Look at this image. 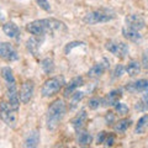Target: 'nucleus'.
I'll list each match as a JSON object with an SVG mask.
<instances>
[{
	"label": "nucleus",
	"instance_id": "39448f33",
	"mask_svg": "<svg viewBox=\"0 0 148 148\" xmlns=\"http://www.w3.org/2000/svg\"><path fill=\"white\" fill-rule=\"evenodd\" d=\"M115 18V14L109 12L106 10H94L84 15L83 21L88 25H98V24H105Z\"/></svg>",
	"mask_w": 148,
	"mask_h": 148
},
{
	"label": "nucleus",
	"instance_id": "7ed1b4c3",
	"mask_svg": "<svg viewBox=\"0 0 148 148\" xmlns=\"http://www.w3.org/2000/svg\"><path fill=\"white\" fill-rule=\"evenodd\" d=\"M64 85H66L64 77H52L43 83L42 88H41V95L43 98H52L63 89Z\"/></svg>",
	"mask_w": 148,
	"mask_h": 148
},
{
	"label": "nucleus",
	"instance_id": "2f4dec72",
	"mask_svg": "<svg viewBox=\"0 0 148 148\" xmlns=\"http://www.w3.org/2000/svg\"><path fill=\"white\" fill-rule=\"evenodd\" d=\"M115 143V135L114 133H110L108 132V135H106V138H105V141H104V145L105 146H108V147H111Z\"/></svg>",
	"mask_w": 148,
	"mask_h": 148
},
{
	"label": "nucleus",
	"instance_id": "a878e982",
	"mask_svg": "<svg viewBox=\"0 0 148 148\" xmlns=\"http://www.w3.org/2000/svg\"><path fill=\"white\" fill-rule=\"evenodd\" d=\"M41 68L46 74H51L54 71V62L52 58H45L41 61Z\"/></svg>",
	"mask_w": 148,
	"mask_h": 148
},
{
	"label": "nucleus",
	"instance_id": "20e7f679",
	"mask_svg": "<svg viewBox=\"0 0 148 148\" xmlns=\"http://www.w3.org/2000/svg\"><path fill=\"white\" fill-rule=\"evenodd\" d=\"M17 112L18 111L14 109L8 101H5V100L0 101V119L10 128L17 127V122H18Z\"/></svg>",
	"mask_w": 148,
	"mask_h": 148
},
{
	"label": "nucleus",
	"instance_id": "f704fd0d",
	"mask_svg": "<svg viewBox=\"0 0 148 148\" xmlns=\"http://www.w3.org/2000/svg\"><path fill=\"white\" fill-rule=\"evenodd\" d=\"M141 64H142V67L145 69H148V49H146L145 52H143V54H142V62H141Z\"/></svg>",
	"mask_w": 148,
	"mask_h": 148
},
{
	"label": "nucleus",
	"instance_id": "a211bd4d",
	"mask_svg": "<svg viewBox=\"0 0 148 148\" xmlns=\"http://www.w3.org/2000/svg\"><path fill=\"white\" fill-rule=\"evenodd\" d=\"M122 36L126 40H128L130 42H133V43H140L143 40L140 31L130 29V27H126V26H123V29H122Z\"/></svg>",
	"mask_w": 148,
	"mask_h": 148
},
{
	"label": "nucleus",
	"instance_id": "f257e3e1",
	"mask_svg": "<svg viewBox=\"0 0 148 148\" xmlns=\"http://www.w3.org/2000/svg\"><path fill=\"white\" fill-rule=\"evenodd\" d=\"M27 32H30L34 36L46 37L49 34H56V32L66 31L67 26L64 22H62L58 18L48 17V18H41V20L31 21L26 25Z\"/></svg>",
	"mask_w": 148,
	"mask_h": 148
},
{
	"label": "nucleus",
	"instance_id": "393cba45",
	"mask_svg": "<svg viewBox=\"0 0 148 148\" xmlns=\"http://www.w3.org/2000/svg\"><path fill=\"white\" fill-rule=\"evenodd\" d=\"M147 128H148V114L143 115L138 120V122L136 123V127H135V133L136 135H142V133L146 132Z\"/></svg>",
	"mask_w": 148,
	"mask_h": 148
},
{
	"label": "nucleus",
	"instance_id": "b1692460",
	"mask_svg": "<svg viewBox=\"0 0 148 148\" xmlns=\"http://www.w3.org/2000/svg\"><path fill=\"white\" fill-rule=\"evenodd\" d=\"M84 91H74L73 92V94L71 95V96H69V100H71V101H69V109H71V110H74V109H75L77 108V106H78V104H79L80 103V101L83 100V98H84Z\"/></svg>",
	"mask_w": 148,
	"mask_h": 148
},
{
	"label": "nucleus",
	"instance_id": "dca6fc26",
	"mask_svg": "<svg viewBox=\"0 0 148 148\" xmlns=\"http://www.w3.org/2000/svg\"><path fill=\"white\" fill-rule=\"evenodd\" d=\"M1 78L4 83H5V88L9 89V88H15L16 85V79H15V75L12 73V69L10 67H3L1 68Z\"/></svg>",
	"mask_w": 148,
	"mask_h": 148
},
{
	"label": "nucleus",
	"instance_id": "4468645a",
	"mask_svg": "<svg viewBox=\"0 0 148 148\" xmlns=\"http://www.w3.org/2000/svg\"><path fill=\"white\" fill-rule=\"evenodd\" d=\"M75 142L78 146L80 147H88L91 145L92 142V136L89 131H86V130H78L77 131V136H75Z\"/></svg>",
	"mask_w": 148,
	"mask_h": 148
},
{
	"label": "nucleus",
	"instance_id": "aec40b11",
	"mask_svg": "<svg viewBox=\"0 0 148 148\" xmlns=\"http://www.w3.org/2000/svg\"><path fill=\"white\" fill-rule=\"evenodd\" d=\"M40 141H41V137H40V131L37 130H34V131L29 132V135L26 136L25 141H24V147H37L40 145Z\"/></svg>",
	"mask_w": 148,
	"mask_h": 148
},
{
	"label": "nucleus",
	"instance_id": "f03ea898",
	"mask_svg": "<svg viewBox=\"0 0 148 148\" xmlns=\"http://www.w3.org/2000/svg\"><path fill=\"white\" fill-rule=\"evenodd\" d=\"M67 112V105L62 99L54 100L48 106L47 114H46V127L49 131H56L61 125L63 117Z\"/></svg>",
	"mask_w": 148,
	"mask_h": 148
},
{
	"label": "nucleus",
	"instance_id": "c85d7f7f",
	"mask_svg": "<svg viewBox=\"0 0 148 148\" xmlns=\"http://www.w3.org/2000/svg\"><path fill=\"white\" fill-rule=\"evenodd\" d=\"M114 109H115V112L119 114V115H122V116H123V115H126V114L128 112V110H130L128 106H127L126 104L120 103V101L114 106Z\"/></svg>",
	"mask_w": 148,
	"mask_h": 148
},
{
	"label": "nucleus",
	"instance_id": "7c9ffc66",
	"mask_svg": "<svg viewBox=\"0 0 148 148\" xmlns=\"http://www.w3.org/2000/svg\"><path fill=\"white\" fill-rule=\"evenodd\" d=\"M36 3H37V5H38L45 11L49 12L51 10H52V8H51V4H49L48 0H36Z\"/></svg>",
	"mask_w": 148,
	"mask_h": 148
},
{
	"label": "nucleus",
	"instance_id": "72a5a7b5",
	"mask_svg": "<svg viewBox=\"0 0 148 148\" xmlns=\"http://www.w3.org/2000/svg\"><path fill=\"white\" fill-rule=\"evenodd\" d=\"M106 135H108V132H106V131L99 132L98 137H96V143H98V145H104V141H105V138H106Z\"/></svg>",
	"mask_w": 148,
	"mask_h": 148
},
{
	"label": "nucleus",
	"instance_id": "473e14b6",
	"mask_svg": "<svg viewBox=\"0 0 148 148\" xmlns=\"http://www.w3.org/2000/svg\"><path fill=\"white\" fill-rule=\"evenodd\" d=\"M105 122H106V125H112L115 122V114L112 111H109V112L105 115Z\"/></svg>",
	"mask_w": 148,
	"mask_h": 148
},
{
	"label": "nucleus",
	"instance_id": "4be33fe9",
	"mask_svg": "<svg viewBox=\"0 0 148 148\" xmlns=\"http://www.w3.org/2000/svg\"><path fill=\"white\" fill-rule=\"evenodd\" d=\"M131 123H132L131 119H121V120H119L117 122H115L114 130H115V132H117V133H125L130 128Z\"/></svg>",
	"mask_w": 148,
	"mask_h": 148
},
{
	"label": "nucleus",
	"instance_id": "bb28decb",
	"mask_svg": "<svg viewBox=\"0 0 148 148\" xmlns=\"http://www.w3.org/2000/svg\"><path fill=\"white\" fill-rule=\"evenodd\" d=\"M100 106H103V98H98V96H92L88 101V108L90 110H98Z\"/></svg>",
	"mask_w": 148,
	"mask_h": 148
},
{
	"label": "nucleus",
	"instance_id": "6ab92c4d",
	"mask_svg": "<svg viewBox=\"0 0 148 148\" xmlns=\"http://www.w3.org/2000/svg\"><path fill=\"white\" fill-rule=\"evenodd\" d=\"M86 120H88V114H86V110L85 109H83V110H80L79 112H78L75 116H74L73 119H72V121H71V123H72V126H73V128L74 130H80V128H83V126H84V123L86 122Z\"/></svg>",
	"mask_w": 148,
	"mask_h": 148
},
{
	"label": "nucleus",
	"instance_id": "5701e85b",
	"mask_svg": "<svg viewBox=\"0 0 148 148\" xmlns=\"http://www.w3.org/2000/svg\"><path fill=\"white\" fill-rule=\"evenodd\" d=\"M135 110L138 112H146L148 111V89L143 91L142 98L135 104Z\"/></svg>",
	"mask_w": 148,
	"mask_h": 148
},
{
	"label": "nucleus",
	"instance_id": "c9c22d12",
	"mask_svg": "<svg viewBox=\"0 0 148 148\" xmlns=\"http://www.w3.org/2000/svg\"><path fill=\"white\" fill-rule=\"evenodd\" d=\"M4 20V17L1 16V11H0V21H3Z\"/></svg>",
	"mask_w": 148,
	"mask_h": 148
},
{
	"label": "nucleus",
	"instance_id": "2eb2a0df",
	"mask_svg": "<svg viewBox=\"0 0 148 148\" xmlns=\"http://www.w3.org/2000/svg\"><path fill=\"white\" fill-rule=\"evenodd\" d=\"M122 96V90L121 89H114L111 90L108 95L103 98V106H114L116 105Z\"/></svg>",
	"mask_w": 148,
	"mask_h": 148
},
{
	"label": "nucleus",
	"instance_id": "1a4fd4ad",
	"mask_svg": "<svg viewBox=\"0 0 148 148\" xmlns=\"http://www.w3.org/2000/svg\"><path fill=\"white\" fill-rule=\"evenodd\" d=\"M125 26L137 31H141L146 27V21L138 14H130V15L125 17Z\"/></svg>",
	"mask_w": 148,
	"mask_h": 148
},
{
	"label": "nucleus",
	"instance_id": "423d86ee",
	"mask_svg": "<svg viewBox=\"0 0 148 148\" xmlns=\"http://www.w3.org/2000/svg\"><path fill=\"white\" fill-rule=\"evenodd\" d=\"M105 49L110 52L111 54H114L115 57H117L120 59H123L127 57V54L130 53V47L127 43L122 42V41L117 40H109L105 42Z\"/></svg>",
	"mask_w": 148,
	"mask_h": 148
},
{
	"label": "nucleus",
	"instance_id": "f3484780",
	"mask_svg": "<svg viewBox=\"0 0 148 148\" xmlns=\"http://www.w3.org/2000/svg\"><path fill=\"white\" fill-rule=\"evenodd\" d=\"M3 31L8 37H10V38H12V40H18L20 38V35H21L20 27H18L15 22H12V21L4 24Z\"/></svg>",
	"mask_w": 148,
	"mask_h": 148
},
{
	"label": "nucleus",
	"instance_id": "9b49d317",
	"mask_svg": "<svg viewBox=\"0 0 148 148\" xmlns=\"http://www.w3.org/2000/svg\"><path fill=\"white\" fill-rule=\"evenodd\" d=\"M83 85H84V78L74 77L73 79L69 80V83H66V85H64V91H63L64 98H69L74 91H77L78 88H80Z\"/></svg>",
	"mask_w": 148,
	"mask_h": 148
},
{
	"label": "nucleus",
	"instance_id": "cd10ccee",
	"mask_svg": "<svg viewBox=\"0 0 148 148\" xmlns=\"http://www.w3.org/2000/svg\"><path fill=\"white\" fill-rule=\"evenodd\" d=\"M80 46H84V42H80V41H73V42H69V43L66 45V47H64V53L69 54L74 48L80 47Z\"/></svg>",
	"mask_w": 148,
	"mask_h": 148
},
{
	"label": "nucleus",
	"instance_id": "9d476101",
	"mask_svg": "<svg viewBox=\"0 0 148 148\" xmlns=\"http://www.w3.org/2000/svg\"><path fill=\"white\" fill-rule=\"evenodd\" d=\"M110 68V61L109 59L104 58L101 62L99 63H95L94 66H92L89 72H88V77L90 78V79H98V78H100L103 74L108 71V69Z\"/></svg>",
	"mask_w": 148,
	"mask_h": 148
},
{
	"label": "nucleus",
	"instance_id": "0eeeda50",
	"mask_svg": "<svg viewBox=\"0 0 148 148\" xmlns=\"http://www.w3.org/2000/svg\"><path fill=\"white\" fill-rule=\"evenodd\" d=\"M0 58L5 62H15L20 58V56L11 43L0 42Z\"/></svg>",
	"mask_w": 148,
	"mask_h": 148
},
{
	"label": "nucleus",
	"instance_id": "f8f14e48",
	"mask_svg": "<svg viewBox=\"0 0 148 148\" xmlns=\"http://www.w3.org/2000/svg\"><path fill=\"white\" fill-rule=\"evenodd\" d=\"M43 41H45V37L32 36L31 38H29V40H27V42H26L27 51H29L32 56H35V57H36V56L38 54V52H40V48H41V46H42Z\"/></svg>",
	"mask_w": 148,
	"mask_h": 148
},
{
	"label": "nucleus",
	"instance_id": "ddd939ff",
	"mask_svg": "<svg viewBox=\"0 0 148 148\" xmlns=\"http://www.w3.org/2000/svg\"><path fill=\"white\" fill-rule=\"evenodd\" d=\"M125 89L131 94H138V92H143L148 89V80L147 79H138L132 83L125 85Z\"/></svg>",
	"mask_w": 148,
	"mask_h": 148
},
{
	"label": "nucleus",
	"instance_id": "6e6552de",
	"mask_svg": "<svg viewBox=\"0 0 148 148\" xmlns=\"http://www.w3.org/2000/svg\"><path fill=\"white\" fill-rule=\"evenodd\" d=\"M18 94H20V100H21L22 104L30 103L31 99L34 98V94H35V83H34V80L27 79V80H25L24 83H22Z\"/></svg>",
	"mask_w": 148,
	"mask_h": 148
},
{
	"label": "nucleus",
	"instance_id": "412c9836",
	"mask_svg": "<svg viewBox=\"0 0 148 148\" xmlns=\"http://www.w3.org/2000/svg\"><path fill=\"white\" fill-rule=\"evenodd\" d=\"M141 67H142V64L138 61H135V59H133V61L128 62V64L125 67V71H126V73L130 77H136L137 74H140Z\"/></svg>",
	"mask_w": 148,
	"mask_h": 148
},
{
	"label": "nucleus",
	"instance_id": "c756f323",
	"mask_svg": "<svg viewBox=\"0 0 148 148\" xmlns=\"http://www.w3.org/2000/svg\"><path fill=\"white\" fill-rule=\"evenodd\" d=\"M125 72L126 71H125L123 64H117V66L115 67V69L112 71V79H119V78H121Z\"/></svg>",
	"mask_w": 148,
	"mask_h": 148
}]
</instances>
